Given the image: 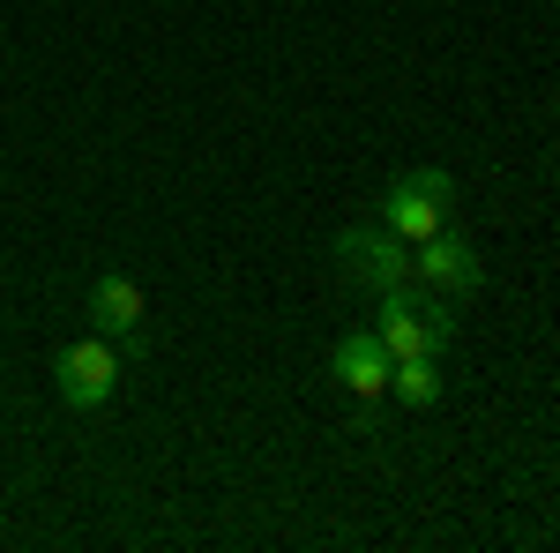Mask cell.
<instances>
[{
  "label": "cell",
  "instance_id": "obj_6",
  "mask_svg": "<svg viewBox=\"0 0 560 553\" xmlns=\"http://www.w3.org/2000/svg\"><path fill=\"white\" fill-rule=\"evenodd\" d=\"M142 314H150V299H142V285L135 277H120V269H105L97 285H90V322H97V337H120V352H142Z\"/></svg>",
  "mask_w": 560,
  "mask_h": 553
},
{
  "label": "cell",
  "instance_id": "obj_3",
  "mask_svg": "<svg viewBox=\"0 0 560 553\" xmlns=\"http://www.w3.org/2000/svg\"><path fill=\"white\" fill-rule=\"evenodd\" d=\"M52 389H60L68 412H97V404L120 389V352H113V337L60 344V359H52Z\"/></svg>",
  "mask_w": 560,
  "mask_h": 553
},
{
  "label": "cell",
  "instance_id": "obj_7",
  "mask_svg": "<svg viewBox=\"0 0 560 553\" xmlns=\"http://www.w3.org/2000/svg\"><path fill=\"white\" fill-rule=\"evenodd\" d=\"M329 375H337L359 404H374L388 389V375H396V359H388V344L374 337V330H351V337H337V352H329Z\"/></svg>",
  "mask_w": 560,
  "mask_h": 553
},
{
  "label": "cell",
  "instance_id": "obj_8",
  "mask_svg": "<svg viewBox=\"0 0 560 553\" xmlns=\"http://www.w3.org/2000/svg\"><path fill=\"white\" fill-rule=\"evenodd\" d=\"M388 389H396L411 412H433V404H441V375H433V359H396Z\"/></svg>",
  "mask_w": 560,
  "mask_h": 553
},
{
  "label": "cell",
  "instance_id": "obj_4",
  "mask_svg": "<svg viewBox=\"0 0 560 553\" xmlns=\"http://www.w3.org/2000/svg\"><path fill=\"white\" fill-rule=\"evenodd\" d=\"M337 269H345L351 285H366V292H396V285H411V240H396V232H366V224H345L337 232Z\"/></svg>",
  "mask_w": 560,
  "mask_h": 553
},
{
  "label": "cell",
  "instance_id": "obj_1",
  "mask_svg": "<svg viewBox=\"0 0 560 553\" xmlns=\"http://www.w3.org/2000/svg\"><path fill=\"white\" fill-rule=\"evenodd\" d=\"M374 337L388 344V359H433L441 344L456 337V314H448V299H419L411 285H396V292H382Z\"/></svg>",
  "mask_w": 560,
  "mask_h": 553
},
{
  "label": "cell",
  "instance_id": "obj_2",
  "mask_svg": "<svg viewBox=\"0 0 560 553\" xmlns=\"http://www.w3.org/2000/svg\"><path fill=\"white\" fill-rule=\"evenodd\" d=\"M448 210H456V180L433 172V165L427 172H396V180L382 187V224L396 232V240H411V247L433 240V232L448 224Z\"/></svg>",
  "mask_w": 560,
  "mask_h": 553
},
{
  "label": "cell",
  "instance_id": "obj_5",
  "mask_svg": "<svg viewBox=\"0 0 560 553\" xmlns=\"http://www.w3.org/2000/svg\"><path fill=\"white\" fill-rule=\"evenodd\" d=\"M411 285H433L441 299H464V292H478V285H486V262H478L471 240H456V232L441 224L433 240H419V247H411Z\"/></svg>",
  "mask_w": 560,
  "mask_h": 553
}]
</instances>
